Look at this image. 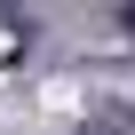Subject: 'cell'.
<instances>
[{"label": "cell", "mask_w": 135, "mask_h": 135, "mask_svg": "<svg viewBox=\"0 0 135 135\" xmlns=\"http://www.w3.org/2000/svg\"><path fill=\"white\" fill-rule=\"evenodd\" d=\"M0 48H8V40H0Z\"/></svg>", "instance_id": "6da1fadb"}]
</instances>
